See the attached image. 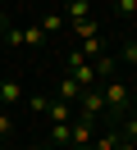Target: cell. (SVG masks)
<instances>
[{"mask_svg": "<svg viewBox=\"0 0 137 150\" xmlns=\"http://www.w3.org/2000/svg\"><path fill=\"white\" fill-rule=\"evenodd\" d=\"M100 96H105V109H114L119 118H128L133 114V91H128L123 77H110V82H100Z\"/></svg>", "mask_w": 137, "mask_h": 150, "instance_id": "obj_1", "label": "cell"}, {"mask_svg": "<svg viewBox=\"0 0 137 150\" xmlns=\"http://www.w3.org/2000/svg\"><path fill=\"white\" fill-rule=\"evenodd\" d=\"M100 114H105V96H100V86H87L82 100H78V118H91V123H96Z\"/></svg>", "mask_w": 137, "mask_h": 150, "instance_id": "obj_2", "label": "cell"}, {"mask_svg": "<svg viewBox=\"0 0 137 150\" xmlns=\"http://www.w3.org/2000/svg\"><path fill=\"white\" fill-rule=\"evenodd\" d=\"M91 141H96V123H91V118H73L69 146H73V150H91Z\"/></svg>", "mask_w": 137, "mask_h": 150, "instance_id": "obj_3", "label": "cell"}, {"mask_svg": "<svg viewBox=\"0 0 137 150\" xmlns=\"http://www.w3.org/2000/svg\"><path fill=\"white\" fill-rule=\"evenodd\" d=\"M82 91H87V86H82V82H78L73 73H64V77H60V86H55V100H64V105H73V109H78Z\"/></svg>", "mask_w": 137, "mask_h": 150, "instance_id": "obj_4", "label": "cell"}, {"mask_svg": "<svg viewBox=\"0 0 137 150\" xmlns=\"http://www.w3.org/2000/svg\"><path fill=\"white\" fill-rule=\"evenodd\" d=\"M64 23H69V28H73V23H82V18H91V0H64Z\"/></svg>", "mask_w": 137, "mask_h": 150, "instance_id": "obj_5", "label": "cell"}, {"mask_svg": "<svg viewBox=\"0 0 137 150\" xmlns=\"http://www.w3.org/2000/svg\"><path fill=\"white\" fill-rule=\"evenodd\" d=\"M73 37H78V46L100 41V23H96V14H91V18H82V23H73Z\"/></svg>", "mask_w": 137, "mask_h": 150, "instance_id": "obj_6", "label": "cell"}, {"mask_svg": "<svg viewBox=\"0 0 137 150\" xmlns=\"http://www.w3.org/2000/svg\"><path fill=\"white\" fill-rule=\"evenodd\" d=\"M18 100H23V82H14V77H5V82H0V105H5V109H14Z\"/></svg>", "mask_w": 137, "mask_h": 150, "instance_id": "obj_7", "label": "cell"}, {"mask_svg": "<svg viewBox=\"0 0 137 150\" xmlns=\"http://www.w3.org/2000/svg\"><path fill=\"white\" fill-rule=\"evenodd\" d=\"M37 28H41V32H46V37H55V32H64V28H69V23H64V14H60V9H55V14H46V18H41V23H37Z\"/></svg>", "mask_w": 137, "mask_h": 150, "instance_id": "obj_8", "label": "cell"}, {"mask_svg": "<svg viewBox=\"0 0 137 150\" xmlns=\"http://www.w3.org/2000/svg\"><path fill=\"white\" fill-rule=\"evenodd\" d=\"M69 132L73 123H50V146H69Z\"/></svg>", "mask_w": 137, "mask_h": 150, "instance_id": "obj_9", "label": "cell"}, {"mask_svg": "<svg viewBox=\"0 0 137 150\" xmlns=\"http://www.w3.org/2000/svg\"><path fill=\"white\" fill-rule=\"evenodd\" d=\"M9 137H14V118H9V109L0 105V146H5Z\"/></svg>", "mask_w": 137, "mask_h": 150, "instance_id": "obj_10", "label": "cell"}, {"mask_svg": "<svg viewBox=\"0 0 137 150\" xmlns=\"http://www.w3.org/2000/svg\"><path fill=\"white\" fill-rule=\"evenodd\" d=\"M114 14H123V18H133V14H137V0H114Z\"/></svg>", "mask_w": 137, "mask_h": 150, "instance_id": "obj_11", "label": "cell"}, {"mask_svg": "<svg viewBox=\"0 0 137 150\" xmlns=\"http://www.w3.org/2000/svg\"><path fill=\"white\" fill-rule=\"evenodd\" d=\"M119 59H123L128 68H137V41H128V46H123V55H119Z\"/></svg>", "mask_w": 137, "mask_h": 150, "instance_id": "obj_12", "label": "cell"}, {"mask_svg": "<svg viewBox=\"0 0 137 150\" xmlns=\"http://www.w3.org/2000/svg\"><path fill=\"white\" fill-rule=\"evenodd\" d=\"M5 32H9V23H5V14H0V41H5Z\"/></svg>", "mask_w": 137, "mask_h": 150, "instance_id": "obj_13", "label": "cell"}, {"mask_svg": "<svg viewBox=\"0 0 137 150\" xmlns=\"http://www.w3.org/2000/svg\"><path fill=\"white\" fill-rule=\"evenodd\" d=\"M128 91H133V114H137V86H128Z\"/></svg>", "mask_w": 137, "mask_h": 150, "instance_id": "obj_14", "label": "cell"}, {"mask_svg": "<svg viewBox=\"0 0 137 150\" xmlns=\"http://www.w3.org/2000/svg\"><path fill=\"white\" fill-rule=\"evenodd\" d=\"M37 150H46V146H37Z\"/></svg>", "mask_w": 137, "mask_h": 150, "instance_id": "obj_15", "label": "cell"}, {"mask_svg": "<svg viewBox=\"0 0 137 150\" xmlns=\"http://www.w3.org/2000/svg\"><path fill=\"white\" fill-rule=\"evenodd\" d=\"M0 150H5V146H0Z\"/></svg>", "mask_w": 137, "mask_h": 150, "instance_id": "obj_16", "label": "cell"}]
</instances>
